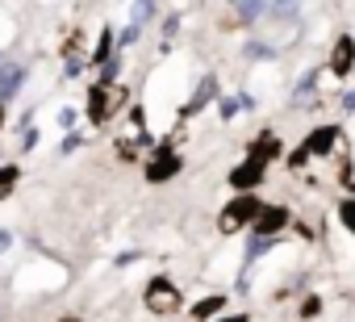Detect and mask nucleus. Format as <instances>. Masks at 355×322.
Masks as SVG:
<instances>
[{
    "label": "nucleus",
    "instance_id": "nucleus-14",
    "mask_svg": "<svg viewBox=\"0 0 355 322\" xmlns=\"http://www.w3.org/2000/svg\"><path fill=\"white\" fill-rule=\"evenodd\" d=\"M0 126H5V101H0Z\"/></svg>",
    "mask_w": 355,
    "mask_h": 322
},
{
    "label": "nucleus",
    "instance_id": "nucleus-10",
    "mask_svg": "<svg viewBox=\"0 0 355 322\" xmlns=\"http://www.w3.org/2000/svg\"><path fill=\"white\" fill-rule=\"evenodd\" d=\"M222 305H226V297H205V301L193 305V318H197V322H209V318H218Z\"/></svg>",
    "mask_w": 355,
    "mask_h": 322
},
{
    "label": "nucleus",
    "instance_id": "nucleus-13",
    "mask_svg": "<svg viewBox=\"0 0 355 322\" xmlns=\"http://www.w3.org/2000/svg\"><path fill=\"white\" fill-rule=\"evenodd\" d=\"M209 322H247V314H230V318H209Z\"/></svg>",
    "mask_w": 355,
    "mask_h": 322
},
{
    "label": "nucleus",
    "instance_id": "nucleus-11",
    "mask_svg": "<svg viewBox=\"0 0 355 322\" xmlns=\"http://www.w3.org/2000/svg\"><path fill=\"white\" fill-rule=\"evenodd\" d=\"M338 222H343V226L355 235V197H347V201L338 205Z\"/></svg>",
    "mask_w": 355,
    "mask_h": 322
},
{
    "label": "nucleus",
    "instance_id": "nucleus-9",
    "mask_svg": "<svg viewBox=\"0 0 355 322\" xmlns=\"http://www.w3.org/2000/svg\"><path fill=\"white\" fill-rule=\"evenodd\" d=\"M276 155H280V138L276 134H259L251 142V159H263V164H268V159H276Z\"/></svg>",
    "mask_w": 355,
    "mask_h": 322
},
{
    "label": "nucleus",
    "instance_id": "nucleus-3",
    "mask_svg": "<svg viewBox=\"0 0 355 322\" xmlns=\"http://www.w3.org/2000/svg\"><path fill=\"white\" fill-rule=\"evenodd\" d=\"M263 172H268V164H263V159H251V155H247L243 164L230 172V189H234V193H251V189L263 180Z\"/></svg>",
    "mask_w": 355,
    "mask_h": 322
},
{
    "label": "nucleus",
    "instance_id": "nucleus-7",
    "mask_svg": "<svg viewBox=\"0 0 355 322\" xmlns=\"http://www.w3.org/2000/svg\"><path fill=\"white\" fill-rule=\"evenodd\" d=\"M175 172H180V159H175V155H167V151H163V155L155 159V164L146 168V180H150V185H163V180H171Z\"/></svg>",
    "mask_w": 355,
    "mask_h": 322
},
{
    "label": "nucleus",
    "instance_id": "nucleus-2",
    "mask_svg": "<svg viewBox=\"0 0 355 322\" xmlns=\"http://www.w3.org/2000/svg\"><path fill=\"white\" fill-rule=\"evenodd\" d=\"M263 205L251 197V193H239L230 205H226V214H222V230H239V226H247V222H255V214H259Z\"/></svg>",
    "mask_w": 355,
    "mask_h": 322
},
{
    "label": "nucleus",
    "instance_id": "nucleus-4",
    "mask_svg": "<svg viewBox=\"0 0 355 322\" xmlns=\"http://www.w3.org/2000/svg\"><path fill=\"white\" fill-rule=\"evenodd\" d=\"M113 101H121V88H109V84H96L92 96H88V117L92 121H105L113 113Z\"/></svg>",
    "mask_w": 355,
    "mask_h": 322
},
{
    "label": "nucleus",
    "instance_id": "nucleus-6",
    "mask_svg": "<svg viewBox=\"0 0 355 322\" xmlns=\"http://www.w3.org/2000/svg\"><path fill=\"white\" fill-rule=\"evenodd\" d=\"M334 142H338V126H318V130L305 138V151H309V155H330Z\"/></svg>",
    "mask_w": 355,
    "mask_h": 322
},
{
    "label": "nucleus",
    "instance_id": "nucleus-8",
    "mask_svg": "<svg viewBox=\"0 0 355 322\" xmlns=\"http://www.w3.org/2000/svg\"><path fill=\"white\" fill-rule=\"evenodd\" d=\"M351 63H355V42H351V38H338V42H334V59H330L334 76H347Z\"/></svg>",
    "mask_w": 355,
    "mask_h": 322
},
{
    "label": "nucleus",
    "instance_id": "nucleus-12",
    "mask_svg": "<svg viewBox=\"0 0 355 322\" xmlns=\"http://www.w3.org/2000/svg\"><path fill=\"white\" fill-rule=\"evenodd\" d=\"M318 310H322V301H318V297H309V301H305V310H301V314H305V318H313V314H318Z\"/></svg>",
    "mask_w": 355,
    "mask_h": 322
},
{
    "label": "nucleus",
    "instance_id": "nucleus-5",
    "mask_svg": "<svg viewBox=\"0 0 355 322\" xmlns=\"http://www.w3.org/2000/svg\"><path fill=\"white\" fill-rule=\"evenodd\" d=\"M288 226V210L284 205H263L259 214H255V230L259 235H276V230H284Z\"/></svg>",
    "mask_w": 355,
    "mask_h": 322
},
{
    "label": "nucleus",
    "instance_id": "nucleus-1",
    "mask_svg": "<svg viewBox=\"0 0 355 322\" xmlns=\"http://www.w3.org/2000/svg\"><path fill=\"white\" fill-rule=\"evenodd\" d=\"M142 301H146V310H155V314H175V310H180V289H175L167 276H155V280L146 285Z\"/></svg>",
    "mask_w": 355,
    "mask_h": 322
}]
</instances>
